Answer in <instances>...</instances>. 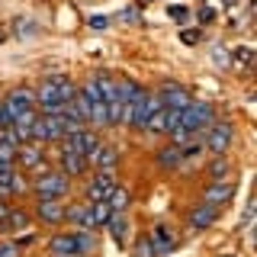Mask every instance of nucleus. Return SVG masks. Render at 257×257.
<instances>
[{"label":"nucleus","instance_id":"nucleus-10","mask_svg":"<svg viewBox=\"0 0 257 257\" xmlns=\"http://www.w3.org/2000/svg\"><path fill=\"white\" fill-rule=\"evenodd\" d=\"M45 164V148L36 142H23L20 148H16V167L20 171H36V167Z\"/></svg>","mask_w":257,"mask_h":257},{"label":"nucleus","instance_id":"nucleus-25","mask_svg":"<svg viewBox=\"0 0 257 257\" xmlns=\"http://www.w3.org/2000/svg\"><path fill=\"white\" fill-rule=\"evenodd\" d=\"M0 164H4V167H16V145L4 142V139H0Z\"/></svg>","mask_w":257,"mask_h":257},{"label":"nucleus","instance_id":"nucleus-20","mask_svg":"<svg viewBox=\"0 0 257 257\" xmlns=\"http://www.w3.org/2000/svg\"><path fill=\"white\" fill-rule=\"evenodd\" d=\"M167 125H171V112H167V109H155L148 116V122H145L142 132H148V135H167Z\"/></svg>","mask_w":257,"mask_h":257},{"label":"nucleus","instance_id":"nucleus-22","mask_svg":"<svg viewBox=\"0 0 257 257\" xmlns=\"http://www.w3.org/2000/svg\"><path fill=\"white\" fill-rule=\"evenodd\" d=\"M106 228L112 231V241H116L119 247H125V241H128V212L112 215V219L106 222Z\"/></svg>","mask_w":257,"mask_h":257},{"label":"nucleus","instance_id":"nucleus-21","mask_svg":"<svg viewBox=\"0 0 257 257\" xmlns=\"http://www.w3.org/2000/svg\"><path fill=\"white\" fill-rule=\"evenodd\" d=\"M206 174H209V183H225V180H231V161H228V158H212V164L206 167Z\"/></svg>","mask_w":257,"mask_h":257},{"label":"nucleus","instance_id":"nucleus-9","mask_svg":"<svg viewBox=\"0 0 257 257\" xmlns=\"http://www.w3.org/2000/svg\"><path fill=\"white\" fill-rule=\"evenodd\" d=\"M116 190V174L112 171H96L87 183V203H106V196Z\"/></svg>","mask_w":257,"mask_h":257},{"label":"nucleus","instance_id":"nucleus-16","mask_svg":"<svg viewBox=\"0 0 257 257\" xmlns=\"http://www.w3.org/2000/svg\"><path fill=\"white\" fill-rule=\"evenodd\" d=\"M64 222H71L80 231H93V215L90 203H77V206H64Z\"/></svg>","mask_w":257,"mask_h":257},{"label":"nucleus","instance_id":"nucleus-13","mask_svg":"<svg viewBox=\"0 0 257 257\" xmlns=\"http://www.w3.org/2000/svg\"><path fill=\"white\" fill-rule=\"evenodd\" d=\"M235 199V180H225V183H209L206 193H203V203L206 206H215L222 212L225 203H231Z\"/></svg>","mask_w":257,"mask_h":257},{"label":"nucleus","instance_id":"nucleus-3","mask_svg":"<svg viewBox=\"0 0 257 257\" xmlns=\"http://www.w3.org/2000/svg\"><path fill=\"white\" fill-rule=\"evenodd\" d=\"M29 190L36 193L39 199H61L71 193V177H64L61 171H42L36 180L29 183Z\"/></svg>","mask_w":257,"mask_h":257},{"label":"nucleus","instance_id":"nucleus-18","mask_svg":"<svg viewBox=\"0 0 257 257\" xmlns=\"http://www.w3.org/2000/svg\"><path fill=\"white\" fill-rule=\"evenodd\" d=\"M148 241L155 244V251H158V257H161V254H167V251L177 244V231L171 228V225H155V228L148 231Z\"/></svg>","mask_w":257,"mask_h":257},{"label":"nucleus","instance_id":"nucleus-27","mask_svg":"<svg viewBox=\"0 0 257 257\" xmlns=\"http://www.w3.org/2000/svg\"><path fill=\"white\" fill-rule=\"evenodd\" d=\"M0 257H20V247L13 241H0Z\"/></svg>","mask_w":257,"mask_h":257},{"label":"nucleus","instance_id":"nucleus-15","mask_svg":"<svg viewBox=\"0 0 257 257\" xmlns=\"http://www.w3.org/2000/svg\"><path fill=\"white\" fill-rule=\"evenodd\" d=\"M58 161H61V167H58V171H61L64 177H84L87 171H90L87 158H84V155H77V151H68V148H61Z\"/></svg>","mask_w":257,"mask_h":257},{"label":"nucleus","instance_id":"nucleus-4","mask_svg":"<svg viewBox=\"0 0 257 257\" xmlns=\"http://www.w3.org/2000/svg\"><path fill=\"white\" fill-rule=\"evenodd\" d=\"M203 148V142H190V145H174V142H167V145H161V148L155 151V164L158 167H164V171H180L187 161L196 155V151Z\"/></svg>","mask_w":257,"mask_h":257},{"label":"nucleus","instance_id":"nucleus-8","mask_svg":"<svg viewBox=\"0 0 257 257\" xmlns=\"http://www.w3.org/2000/svg\"><path fill=\"white\" fill-rule=\"evenodd\" d=\"M96 145H100V135H96V132H90V128H77V132L64 135V139L58 142V148H68V151H77V155L90 158Z\"/></svg>","mask_w":257,"mask_h":257},{"label":"nucleus","instance_id":"nucleus-12","mask_svg":"<svg viewBox=\"0 0 257 257\" xmlns=\"http://www.w3.org/2000/svg\"><path fill=\"white\" fill-rule=\"evenodd\" d=\"M36 219L48 225V228H58V225H64V206L58 203V199H39L36 203Z\"/></svg>","mask_w":257,"mask_h":257},{"label":"nucleus","instance_id":"nucleus-7","mask_svg":"<svg viewBox=\"0 0 257 257\" xmlns=\"http://www.w3.org/2000/svg\"><path fill=\"white\" fill-rule=\"evenodd\" d=\"M158 96V103H161V109H167V112H183L190 106V90L187 87H180L177 80H167V84H161V90L155 93Z\"/></svg>","mask_w":257,"mask_h":257},{"label":"nucleus","instance_id":"nucleus-28","mask_svg":"<svg viewBox=\"0 0 257 257\" xmlns=\"http://www.w3.org/2000/svg\"><path fill=\"white\" fill-rule=\"evenodd\" d=\"M10 212H13V206L7 203V199H0V228H4V222L10 219Z\"/></svg>","mask_w":257,"mask_h":257},{"label":"nucleus","instance_id":"nucleus-2","mask_svg":"<svg viewBox=\"0 0 257 257\" xmlns=\"http://www.w3.org/2000/svg\"><path fill=\"white\" fill-rule=\"evenodd\" d=\"M96 247V238L93 231H61V235H55L52 241H48V254L55 257H87Z\"/></svg>","mask_w":257,"mask_h":257},{"label":"nucleus","instance_id":"nucleus-17","mask_svg":"<svg viewBox=\"0 0 257 257\" xmlns=\"http://www.w3.org/2000/svg\"><path fill=\"white\" fill-rule=\"evenodd\" d=\"M215 219H219V209L199 203V206H193V212H190V228L193 231H206V228L215 225Z\"/></svg>","mask_w":257,"mask_h":257},{"label":"nucleus","instance_id":"nucleus-29","mask_svg":"<svg viewBox=\"0 0 257 257\" xmlns=\"http://www.w3.org/2000/svg\"><path fill=\"white\" fill-rule=\"evenodd\" d=\"M109 26V20H106V16H93V20H90V29H96V32H100V29H106Z\"/></svg>","mask_w":257,"mask_h":257},{"label":"nucleus","instance_id":"nucleus-1","mask_svg":"<svg viewBox=\"0 0 257 257\" xmlns=\"http://www.w3.org/2000/svg\"><path fill=\"white\" fill-rule=\"evenodd\" d=\"M74 96H77V84L68 74L42 77V84L36 87V112L39 116H58L68 103H74Z\"/></svg>","mask_w":257,"mask_h":257},{"label":"nucleus","instance_id":"nucleus-19","mask_svg":"<svg viewBox=\"0 0 257 257\" xmlns=\"http://www.w3.org/2000/svg\"><path fill=\"white\" fill-rule=\"evenodd\" d=\"M106 206L112 209V215H122V212H128V206H132V193H128L125 187H119L116 183V190L106 196Z\"/></svg>","mask_w":257,"mask_h":257},{"label":"nucleus","instance_id":"nucleus-5","mask_svg":"<svg viewBox=\"0 0 257 257\" xmlns=\"http://www.w3.org/2000/svg\"><path fill=\"white\" fill-rule=\"evenodd\" d=\"M231 142H235V125H231L228 119H215L203 135V148L209 151V158H225V151L231 148Z\"/></svg>","mask_w":257,"mask_h":257},{"label":"nucleus","instance_id":"nucleus-23","mask_svg":"<svg viewBox=\"0 0 257 257\" xmlns=\"http://www.w3.org/2000/svg\"><path fill=\"white\" fill-rule=\"evenodd\" d=\"M90 215H93V228H106V222L112 219V209L106 203H90Z\"/></svg>","mask_w":257,"mask_h":257},{"label":"nucleus","instance_id":"nucleus-6","mask_svg":"<svg viewBox=\"0 0 257 257\" xmlns=\"http://www.w3.org/2000/svg\"><path fill=\"white\" fill-rule=\"evenodd\" d=\"M0 103H4V109L10 112V119L16 122V119L36 112V90H32V87H13Z\"/></svg>","mask_w":257,"mask_h":257},{"label":"nucleus","instance_id":"nucleus-24","mask_svg":"<svg viewBox=\"0 0 257 257\" xmlns=\"http://www.w3.org/2000/svg\"><path fill=\"white\" fill-rule=\"evenodd\" d=\"M23 225H29V215H26V209L13 206V212H10V219L4 222V228H7V231H16V228H23Z\"/></svg>","mask_w":257,"mask_h":257},{"label":"nucleus","instance_id":"nucleus-30","mask_svg":"<svg viewBox=\"0 0 257 257\" xmlns=\"http://www.w3.org/2000/svg\"><path fill=\"white\" fill-rule=\"evenodd\" d=\"M4 171H10V167H4V164H0V174H4Z\"/></svg>","mask_w":257,"mask_h":257},{"label":"nucleus","instance_id":"nucleus-11","mask_svg":"<svg viewBox=\"0 0 257 257\" xmlns=\"http://www.w3.org/2000/svg\"><path fill=\"white\" fill-rule=\"evenodd\" d=\"M87 164L93 167V171H116V164H119V148L116 145H109V142H100L93 148V155L87 158Z\"/></svg>","mask_w":257,"mask_h":257},{"label":"nucleus","instance_id":"nucleus-26","mask_svg":"<svg viewBox=\"0 0 257 257\" xmlns=\"http://www.w3.org/2000/svg\"><path fill=\"white\" fill-rule=\"evenodd\" d=\"M135 254H139V257H158V251H155V244L148 241V235L142 238V244H139V251H135Z\"/></svg>","mask_w":257,"mask_h":257},{"label":"nucleus","instance_id":"nucleus-14","mask_svg":"<svg viewBox=\"0 0 257 257\" xmlns=\"http://www.w3.org/2000/svg\"><path fill=\"white\" fill-rule=\"evenodd\" d=\"M29 190V180L20 174V167H10V171L0 174V199L7 196H20V193Z\"/></svg>","mask_w":257,"mask_h":257}]
</instances>
